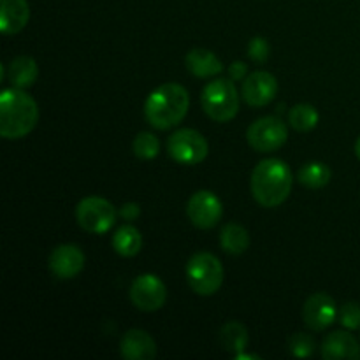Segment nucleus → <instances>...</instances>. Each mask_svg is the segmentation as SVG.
Listing matches in <instances>:
<instances>
[{
    "instance_id": "nucleus-1",
    "label": "nucleus",
    "mask_w": 360,
    "mask_h": 360,
    "mask_svg": "<svg viewBox=\"0 0 360 360\" xmlns=\"http://www.w3.org/2000/svg\"><path fill=\"white\" fill-rule=\"evenodd\" d=\"M39 122L37 102L21 88H7L0 94V136L4 139H21L35 129Z\"/></svg>"
},
{
    "instance_id": "nucleus-2",
    "label": "nucleus",
    "mask_w": 360,
    "mask_h": 360,
    "mask_svg": "<svg viewBox=\"0 0 360 360\" xmlns=\"http://www.w3.org/2000/svg\"><path fill=\"white\" fill-rule=\"evenodd\" d=\"M294 185L290 167L280 158H267L252 172L253 199L262 207H278L288 199Z\"/></svg>"
},
{
    "instance_id": "nucleus-3",
    "label": "nucleus",
    "mask_w": 360,
    "mask_h": 360,
    "mask_svg": "<svg viewBox=\"0 0 360 360\" xmlns=\"http://www.w3.org/2000/svg\"><path fill=\"white\" fill-rule=\"evenodd\" d=\"M190 108L188 91L178 83H165L155 88L144 102V116L157 130L179 125Z\"/></svg>"
},
{
    "instance_id": "nucleus-4",
    "label": "nucleus",
    "mask_w": 360,
    "mask_h": 360,
    "mask_svg": "<svg viewBox=\"0 0 360 360\" xmlns=\"http://www.w3.org/2000/svg\"><path fill=\"white\" fill-rule=\"evenodd\" d=\"M200 104L204 112L214 122L225 123L234 120L239 111V94L234 81L231 77H220L207 83L200 95Z\"/></svg>"
},
{
    "instance_id": "nucleus-5",
    "label": "nucleus",
    "mask_w": 360,
    "mask_h": 360,
    "mask_svg": "<svg viewBox=\"0 0 360 360\" xmlns=\"http://www.w3.org/2000/svg\"><path fill=\"white\" fill-rule=\"evenodd\" d=\"M186 281L199 295H213L224 285L225 271L220 259L210 252H199L186 264Z\"/></svg>"
},
{
    "instance_id": "nucleus-6",
    "label": "nucleus",
    "mask_w": 360,
    "mask_h": 360,
    "mask_svg": "<svg viewBox=\"0 0 360 360\" xmlns=\"http://www.w3.org/2000/svg\"><path fill=\"white\" fill-rule=\"evenodd\" d=\"M118 211L104 197H84L76 207V218L81 229L90 234H105L112 229Z\"/></svg>"
},
{
    "instance_id": "nucleus-7",
    "label": "nucleus",
    "mask_w": 360,
    "mask_h": 360,
    "mask_svg": "<svg viewBox=\"0 0 360 360\" xmlns=\"http://www.w3.org/2000/svg\"><path fill=\"white\" fill-rule=\"evenodd\" d=\"M167 151L172 160L183 165H195L206 160L210 144L206 137L193 129L176 130L167 141Z\"/></svg>"
},
{
    "instance_id": "nucleus-8",
    "label": "nucleus",
    "mask_w": 360,
    "mask_h": 360,
    "mask_svg": "<svg viewBox=\"0 0 360 360\" xmlns=\"http://www.w3.org/2000/svg\"><path fill=\"white\" fill-rule=\"evenodd\" d=\"M246 139H248L250 146L260 153L276 151L278 148L287 143L288 129L276 116H266L248 127Z\"/></svg>"
},
{
    "instance_id": "nucleus-9",
    "label": "nucleus",
    "mask_w": 360,
    "mask_h": 360,
    "mask_svg": "<svg viewBox=\"0 0 360 360\" xmlns=\"http://www.w3.org/2000/svg\"><path fill=\"white\" fill-rule=\"evenodd\" d=\"M130 301L141 311H157L167 301V288L155 274H141L130 285Z\"/></svg>"
},
{
    "instance_id": "nucleus-10",
    "label": "nucleus",
    "mask_w": 360,
    "mask_h": 360,
    "mask_svg": "<svg viewBox=\"0 0 360 360\" xmlns=\"http://www.w3.org/2000/svg\"><path fill=\"white\" fill-rule=\"evenodd\" d=\"M186 214L197 229L206 231V229H213L221 220L224 206L213 192L199 190L190 197L188 204H186Z\"/></svg>"
},
{
    "instance_id": "nucleus-11",
    "label": "nucleus",
    "mask_w": 360,
    "mask_h": 360,
    "mask_svg": "<svg viewBox=\"0 0 360 360\" xmlns=\"http://www.w3.org/2000/svg\"><path fill=\"white\" fill-rule=\"evenodd\" d=\"M338 316H340V309H338L336 301L323 292L313 294L302 308L304 323L315 333H320V330L333 326Z\"/></svg>"
},
{
    "instance_id": "nucleus-12",
    "label": "nucleus",
    "mask_w": 360,
    "mask_h": 360,
    "mask_svg": "<svg viewBox=\"0 0 360 360\" xmlns=\"http://www.w3.org/2000/svg\"><path fill=\"white\" fill-rule=\"evenodd\" d=\"M241 94L248 105H252V108H264V105L273 102L274 97H276V77L271 72H266V70H257V72L250 74L246 79H243Z\"/></svg>"
},
{
    "instance_id": "nucleus-13",
    "label": "nucleus",
    "mask_w": 360,
    "mask_h": 360,
    "mask_svg": "<svg viewBox=\"0 0 360 360\" xmlns=\"http://www.w3.org/2000/svg\"><path fill=\"white\" fill-rule=\"evenodd\" d=\"M84 269V253L76 245H60L49 255V271L60 280H72Z\"/></svg>"
},
{
    "instance_id": "nucleus-14",
    "label": "nucleus",
    "mask_w": 360,
    "mask_h": 360,
    "mask_svg": "<svg viewBox=\"0 0 360 360\" xmlns=\"http://www.w3.org/2000/svg\"><path fill=\"white\" fill-rule=\"evenodd\" d=\"M322 357L327 360H359L360 359V345L355 336L347 330H334L323 340Z\"/></svg>"
},
{
    "instance_id": "nucleus-15",
    "label": "nucleus",
    "mask_w": 360,
    "mask_h": 360,
    "mask_svg": "<svg viewBox=\"0 0 360 360\" xmlns=\"http://www.w3.org/2000/svg\"><path fill=\"white\" fill-rule=\"evenodd\" d=\"M120 352L127 360H151L157 355V343L146 330L132 329L122 338Z\"/></svg>"
},
{
    "instance_id": "nucleus-16",
    "label": "nucleus",
    "mask_w": 360,
    "mask_h": 360,
    "mask_svg": "<svg viewBox=\"0 0 360 360\" xmlns=\"http://www.w3.org/2000/svg\"><path fill=\"white\" fill-rule=\"evenodd\" d=\"M30 20L27 0H0V28L6 35L23 30Z\"/></svg>"
},
{
    "instance_id": "nucleus-17",
    "label": "nucleus",
    "mask_w": 360,
    "mask_h": 360,
    "mask_svg": "<svg viewBox=\"0 0 360 360\" xmlns=\"http://www.w3.org/2000/svg\"><path fill=\"white\" fill-rule=\"evenodd\" d=\"M185 63L186 69L197 77H213L224 70V63L220 62V58L213 51L204 48H195L188 51Z\"/></svg>"
},
{
    "instance_id": "nucleus-18",
    "label": "nucleus",
    "mask_w": 360,
    "mask_h": 360,
    "mask_svg": "<svg viewBox=\"0 0 360 360\" xmlns=\"http://www.w3.org/2000/svg\"><path fill=\"white\" fill-rule=\"evenodd\" d=\"M6 74L11 86L25 90V88L32 86V84L35 83V79H37L39 76V67L32 56L21 55L16 56L14 60H11V63L7 65Z\"/></svg>"
},
{
    "instance_id": "nucleus-19",
    "label": "nucleus",
    "mask_w": 360,
    "mask_h": 360,
    "mask_svg": "<svg viewBox=\"0 0 360 360\" xmlns=\"http://www.w3.org/2000/svg\"><path fill=\"white\" fill-rule=\"evenodd\" d=\"M112 248L122 257H136L143 248V236L132 225H123L112 236Z\"/></svg>"
},
{
    "instance_id": "nucleus-20",
    "label": "nucleus",
    "mask_w": 360,
    "mask_h": 360,
    "mask_svg": "<svg viewBox=\"0 0 360 360\" xmlns=\"http://www.w3.org/2000/svg\"><path fill=\"white\" fill-rule=\"evenodd\" d=\"M220 245L231 255H241L250 246L248 231L239 224H227L221 229Z\"/></svg>"
},
{
    "instance_id": "nucleus-21",
    "label": "nucleus",
    "mask_w": 360,
    "mask_h": 360,
    "mask_svg": "<svg viewBox=\"0 0 360 360\" xmlns=\"http://www.w3.org/2000/svg\"><path fill=\"white\" fill-rule=\"evenodd\" d=\"M248 330L241 322H229L220 330V343L231 354H241L248 347Z\"/></svg>"
},
{
    "instance_id": "nucleus-22",
    "label": "nucleus",
    "mask_w": 360,
    "mask_h": 360,
    "mask_svg": "<svg viewBox=\"0 0 360 360\" xmlns=\"http://www.w3.org/2000/svg\"><path fill=\"white\" fill-rule=\"evenodd\" d=\"M330 176H333V172L323 162H308L301 167L297 179L306 188L319 190L330 181Z\"/></svg>"
},
{
    "instance_id": "nucleus-23",
    "label": "nucleus",
    "mask_w": 360,
    "mask_h": 360,
    "mask_svg": "<svg viewBox=\"0 0 360 360\" xmlns=\"http://www.w3.org/2000/svg\"><path fill=\"white\" fill-rule=\"evenodd\" d=\"M319 111L311 104H297L288 112V122L297 132H309L319 125Z\"/></svg>"
},
{
    "instance_id": "nucleus-24",
    "label": "nucleus",
    "mask_w": 360,
    "mask_h": 360,
    "mask_svg": "<svg viewBox=\"0 0 360 360\" xmlns=\"http://www.w3.org/2000/svg\"><path fill=\"white\" fill-rule=\"evenodd\" d=\"M134 153L137 158H143V160H151L158 155L160 151V143H158L157 137L150 132H141L137 134L136 139H134Z\"/></svg>"
},
{
    "instance_id": "nucleus-25",
    "label": "nucleus",
    "mask_w": 360,
    "mask_h": 360,
    "mask_svg": "<svg viewBox=\"0 0 360 360\" xmlns=\"http://www.w3.org/2000/svg\"><path fill=\"white\" fill-rule=\"evenodd\" d=\"M288 350H290L294 357L308 359L315 354V340L306 333L294 334L290 341H288Z\"/></svg>"
},
{
    "instance_id": "nucleus-26",
    "label": "nucleus",
    "mask_w": 360,
    "mask_h": 360,
    "mask_svg": "<svg viewBox=\"0 0 360 360\" xmlns=\"http://www.w3.org/2000/svg\"><path fill=\"white\" fill-rule=\"evenodd\" d=\"M341 326L350 330L360 329V304L359 302H345L340 308Z\"/></svg>"
},
{
    "instance_id": "nucleus-27",
    "label": "nucleus",
    "mask_w": 360,
    "mask_h": 360,
    "mask_svg": "<svg viewBox=\"0 0 360 360\" xmlns=\"http://www.w3.org/2000/svg\"><path fill=\"white\" fill-rule=\"evenodd\" d=\"M271 55L269 42L264 37H253L248 44V56L255 62H266Z\"/></svg>"
},
{
    "instance_id": "nucleus-28",
    "label": "nucleus",
    "mask_w": 360,
    "mask_h": 360,
    "mask_svg": "<svg viewBox=\"0 0 360 360\" xmlns=\"http://www.w3.org/2000/svg\"><path fill=\"white\" fill-rule=\"evenodd\" d=\"M246 74H248V65L245 62H234L229 67V77L232 81L246 79Z\"/></svg>"
},
{
    "instance_id": "nucleus-29",
    "label": "nucleus",
    "mask_w": 360,
    "mask_h": 360,
    "mask_svg": "<svg viewBox=\"0 0 360 360\" xmlns=\"http://www.w3.org/2000/svg\"><path fill=\"white\" fill-rule=\"evenodd\" d=\"M118 214L123 218V220H136V218L141 214V207L137 206L136 202H127L123 204L122 210L118 211Z\"/></svg>"
},
{
    "instance_id": "nucleus-30",
    "label": "nucleus",
    "mask_w": 360,
    "mask_h": 360,
    "mask_svg": "<svg viewBox=\"0 0 360 360\" xmlns=\"http://www.w3.org/2000/svg\"><path fill=\"white\" fill-rule=\"evenodd\" d=\"M243 359H253V360H259V355H252V354H236V360H243Z\"/></svg>"
},
{
    "instance_id": "nucleus-31",
    "label": "nucleus",
    "mask_w": 360,
    "mask_h": 360,
    "mask_svg": "<svg viewBox=\"0 0 360 360\" xmlns=\"http://www.w3.org/2000/svg\"><path fill=\"white\" fill-rule=\"evenodd\" d=\"M355 155H357V158L360 160V136H359L357 143H355Z\"/></svg>"
}]
</instances>
